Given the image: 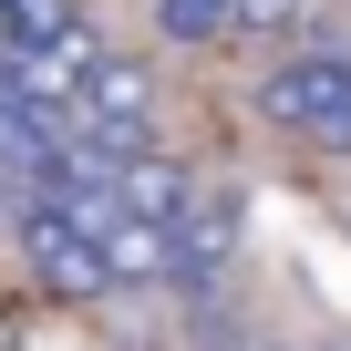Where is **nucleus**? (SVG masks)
<instances>
[{
	"instance_id": "1",
	"label": "nucleus",
	"mask_w": 351,
	"mask_h": 351,
	"mask_svg": "<svg viewBox=\"0 0 351 351\" xmlns=\"http://www.w3.org/2000/svg\"><path fill=\"white\" fill-rule=\"evenodd\" d=\"M258 124H279V134H300V145L351 155V42L310 32L300 52H279V62L258 73Z\"/></svg>"
},
{
	"instance_id": "2",
	"label": "nucleus",
	"mask_w": 351,
	"mask_h": 351,
	"mask_svg": "<svg viewBox=\"0 0 351 351\" xmlns=\"http://www.w3.org/2000/svg\"><path fill=\"white\" fill-rule=\"evenodd\" d=\"M11 248H21L32 289H52V300H114V248H104V217L93 207L21 197L11 207Z\"/></svg>"
},
{
	"instance_id": "3",
	"label": "nucleus",
	"mask_w": 351,
	"mask_h": 351,
	"mask_svg": "<svg viewBox=\"0 0 351 351\" xmlns=\"http://www.w3.org/2000/svg\"><path fill=\"white\" fill-rule=\"evenodd\" d=\"M62 124H73V145H83L93 165H114V176L165 155V124H155V83H145L134 62H104V73H93V93H83Z\"/></svg>"
},
{
	"instance_id": "4",
	"label": "nucleus",
	"mask_w": 351,
	"mask_h": 351,
	"mask_svg": "<svg viewBox=\"0 0 351 351\" xmlns=\"http://www.w3.org/2000/svg\"><path fill=\"white\" fill-rule=\"evenodd\" d=\"M238 238H248V186L238 176H207L197 207L176 217V279L165 289L207 310V289H228V269H238Z\"/></svg>"
},
{
	"instance_id": "5",
	"label": "nucleus",
	"mask_w": 351,
	"mask_h": 351,
	"mask_svg": "<svg viewBox=\"0 0 351 351\" xmlns=\"http://www.w3.org/2000/svg\"><path fill=\"white\" fill-rule=\"evenodd\" d=\"M155 32L165 42H228V32H258V0H155Z\"/></svg>"
},
{
	"instance_id": "6",
	"label": "nucleus",
	"mask_w": 351,
	"mask_h": 351,
	"mask_svg": "<svg viewBox=\"0 0 351 351\" xmlns=\"http://www.w3.org/2000/svg\"><path fill=\"white\" fill-rule=\"evenodd\" d=\"M62 32H83L73 0H0V52H52Z\"/></svg>"
},
{
	"instance_id": "7",
	"label": "nucleus",
	"mask_w": 351,
	"mask_h": 351,
	"mask_svg": "<svg viewBox=\"0 0 351 351\" xmlns=\"http://www.w3.org/2000/svg\"><path fill=\"white\" fill-rule=\"evenodd\" d=\"M0 238H11V197H0Z\"/></svg>"
}]
</instances>
